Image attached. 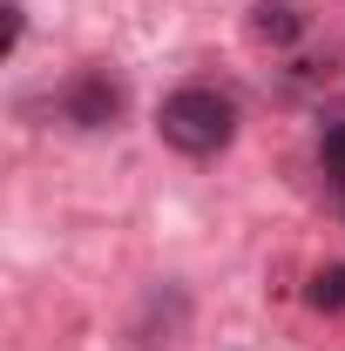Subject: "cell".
<instances>
[{
	"label": "cell",
	"mask_w": 345,
	"mask_h": 351,
	"mask_svg": "<svg viewBox=\"0 0 345 351\" xmlns=\"http://www.w3.org/2000/svg\"><path fill=\"white\" fill-rule=\"evenodd\" d=\"M251 34L271 41V47H291L304 34V14L291 7V0H258V7H251Z\"/></svg>",
	"instance_id": "3957f363"
},
{
	"label": "cell",
	"mask_w": 345,
	"mask_h": 351,
	"mask_svg": "<svg viewBox=\"0 0 345 351\" xmlns=\"http://www.w3.org/2000/svg\"><path fill=\"white\" fill-rule=\"evenodd\" d=\"M318 162H325V176L345 189V122H332V129L318 135Z\"/></svg>",
	"instance_id": "5b68a950"
},
{
	"label": "cell",
	"mask_w": 345,
	"mask_h": 351,
	"mask_svg": "<svg viewBox=\"0 0 345 351\" xmlns=\"http://www.w3.org/2000/svg\"><path fill=\"white\" fill-rule=\"evenodd\" d=\"M54 108H61L68 129H115V115L129 108V88L115 82L109 68H75L61 82V95H54Z\"/></svg>",
	"instance_id": "7a4b0ae2"
},
{
	"label": "cell",
	"mask_w": 345,
	"mask_h": 351,
	"mask_svg": "<svg viewBox=\"0 0 345 351\" xmlns=\"http://www.w3.org/2000/svg\"><path fill=\"white\" fill-rule=\"evenodd\" d=\"M156 129H163V142L183 149V156H216V149L237 135V101H230L223 88L190 82V88H176V95H163Z\"/></svg>",
	"instance_id": "6da1fadb"
},
{
	"label": "cell",
	"mask_w": 345,
	"mask_h": 351,
	"mask_svg": "<svg viewBox=\"0 0 345 351\" xmlns=\"http://www.w3.org/2000/svg\"><path fill=\"white\" fill-rule=\"evenodd\" d=\"M304 298H311L318 311H345V263H325V270H311Z\"/></svg>",
	"instance_id": "277c9868"
}]
</instances>
